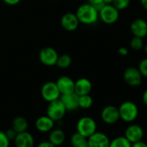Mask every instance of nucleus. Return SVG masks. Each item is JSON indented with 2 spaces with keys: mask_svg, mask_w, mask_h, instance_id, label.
<instances>
[{
  "mask_svg": "<svg viewBox=\"0 0 147 147\" xmlns=\"http://www.w3.org/2000/svg\"><path fill=\"white\" fill-rule=\"evenodd\" d=\"M97 131L96 121L89 117L84 116L78 119L76 123V131L85 138H88Z\"/></svg>",
  "mask_w": 147,
  "mask_h": 147,
  "instance_id": "7ed1b4c3",
  "label": "nucleus"
},
{
  "mask_svg": "<svg viewBox=\"0 0 147 147\" xmlns=\"http://www.w3.org/2000/svg\"><path fill=\"white\" fill-rule=\"evenodd\" d=\"M71 144L73 147H88V138L78 133L77 131L73 133L70 139Z\"/></svg>",
  "mask_w": 147,
  "mask_h": 147,
  "instance_id": "412c9836",
  "label": "nucleus"
},
{
  "mask_svg": "<svg viewBox=\"0 0 147 147\" xmlns=\"http://www.w3.org/2000/svg\"><path fill=\"white\" fill-rule=\"evenodd\" d=\"M92 82L88 78H80L75 82V93L77 95L89 94L92 91Z\"/></svg>",
  "mask_w": 147,
  "mask_h": 147,
  "instance_id": "a211bd4d",
  "label": "nucleus"
},
{
  "mask_svg": "<svg viewBox=\"0 0 147 147\" xmlns=\"http://www.w3.org/2000/svg\"><path fill=\"white\" fill-rule=\"evenodd\" d=\"M140 4H141L142 7L145 11H147V0H140Z\"/></svg>",
  "mask_w": 147,
  "mask_h": 147,
  "instance_id": "c9c22d12",
  "label": "nucleus"
},
{
  "mask_svg": "<svg viewBox=\"0 0 147 147\" xmlns=\"http://www.w3.org/2000/svg\"><path fill=\"white\" fill-rule=\"evenodd\" d=\"M103 2L105 5H112L113 2V0H103Z\"/></svg>",
  "mask_w": 147,
  "mask_h": 147,
  "instance_id": "e433bc0d",
  "label": "nucleus"
},
{
  "mask_svg": "<svg viewBox=\"0 0 147 147\" xmlns=\"http://www.w3.org/2000/svg\"><path fill=\"white\" fill-rule=\"evenodd\" d=\"M123 78L125 82L131 87H138L142 84L143 76L139 70L134 67H129L124 71Z\"/></svg>",
  "mask_w": 147,
  "mask_h": 147,
  "instance_id": "0eeeda50",
  "label": "nucleus"
},
{
  "mask_svg": "<svg viewBox=\"0 0 147 147\" xmlns=\"http://www.w3.org/2000/svg\"><path fill=\"white\" fill-rule=\"evenodd\" d=\"M130 47L132 50H135V51L141 50L144 47L143 38L138 37V36H133L130 42Z\"/></svg>",
  "mask_w": 147,
  "mask_h": 147,
  "instance_id": "393cba45",
  "label": "nucleus"
},
{
  "mask_svg": "<svg viewBox=\"0 0 147 147\" xmlns=\"http://www.w3.org/2000/svg\"><path fill=\"white\" fill-rule=\"evenodd\" d=\"M3 2L8 5H11V6H13V5H18L21 0H3Z\"/></svg>",
  "mask_w": 147,
  "mask_h": 147,
  "instance_id": "473e14b6",
  "label": "nucleus"
},
{
  "mask_svg": "<svg viewBox=\"0 0 147 147\" xmlns=\"http://www.w3.org/2000/svg\"><path fill=\"white\" fill-rule=\"evenodd\" d=\"M36 147H55L52 143H50L49 140H46V141H42V142H40L37 145H36Z\"/></svg>",
  "mask_w": 147,
  "mask_h": 147,
  "instance_id": "7c9ffc66",
  "label": "nucleus"
},
{
  "mask_svg": "<svg viewBox=\"0 0 147 147\" xmlns=\"http://www.w3.org/2000/svg\"><path fill=\"white\" fill-rule=\"evenodd\" d=\"M118 52H119V54L120 55H122V56H126V55L129 54V50H128V49L125 48V47H120V48L119 49Z\"/></svg>",
  "mask_w": 147,
  "mask_h": 147,
  "instance_id": "72a5a7b5",
  "label": "nucleus"
},
{
  "mask_svg": "<svg viewBox=\"0 0 147 147\" xmlns=\"http://www.w3.org/2000/svg\"><path fill=\"white\" fill-rule=\"evenodd\" d=\"M11 140L8 138L5 131H0V147H9Z\"/></svg>",
  "mask_w": 147,
  "mask_h": 147,
  "instance_id": "cd10ccee",
  "label": "nucleus"
},
{
  "mask_svg": "<svg viewBox=\"0 0 147 147\" xmlns=\"http://www.w3.org/2000/svg\"><path fill=\"white\" fill-rule=\"evenodd\" d=\"M61 94L75 92V81L67 76H62L55 82Z\"/></svg>",
  "mask_w": 147,
  "mask_h": 147,
  "instance_id": "ddd939ff",
  "label": "nucleus"
},
{
  "mask_svg": "<svg viewBox=\"0 0 147 147\" xmlns=\"http://www.w3.org/2000/svg\"><path fill=\"white\" fill-rule=\"evenodd\" d=\"M94 104V100L92 96L89 94H84V95H80L79 100H78V105L80 108L82 109H88L90 108Z\"/></svg>",
  "mask_w": 147,
  "mask_h": 147,
  "instance_id": "5701e85b",
  "label": "nucleus"
},
{
  "mask_svg": "<svg viewBox=\"0 0 147 147\" xmlns=\"http://www.w3.org/2000/svg\"><path fill=\"white\" fill-rule=\"evenodd\" d=\"M66 139V134L61 128H53L49 132V141L55 147L61 145Z\"/></svg>",
  "mask_w": 147,
  "mask_h": 147,
  "instance_id": "6ab92c4d",
  "label": "nucleus"
},
{
  "mask_svg": "<svg viewBox=\"0 0 147 147\" xmlns=\"http://www.w3.org/2000/svg\"><path fill=\"white\" fill-rule=\"evenodd\" d=\"M41 95L44 100L50 102L58 100L61 96V93L55 82H47L42 86Z\"/></svg>",
  "mask_w": 147,
  "mask_h": 147,
  "instance_id": "423d86ee",
  "label": "nucleus"
},
{
  "mask_svg": "<svg viewBox=\"0 0 147 147\" xmlns=\"http://www.w3.org/2000/svg\"><path fill=\"white\" fill-rule=\"evenodd\" d=\"M66 113H67V110L65 107L63 106L62 102L60 100V98L58 100L49 102V105L47 107L46 115H48L55 122L61 121L64 118Z\"/></svg>",
  "mask_w": 147,
  "mask_h": 147,
  "instance_id": "20e7f679",
  "label": "nucleus"
},
{
  "mask_svg": "<svg viewBox=\"0 0 147 147\" xmlns=\"http://www.w3.org/2000/svg\"><path fill=\"white\" fill-rule=\"evenodd\" d=\"M119 18V11L113 5H104L99 11V18L106 24H115Z\"/></svg>",
  "mask_w": 147,
  "mask_h": 147,
  "instance_id": "39448f33",
  "label": "nucleus"
},
{
  "mask_svg": "<svg viewBox=\"0 0 147 147\" xmlns=\"http://www.w3.org/2000/svg\"><path fill=\"white\" fill-rule=\"evenodd\" d=\"M131 3V0H113V5L119 11L125 10Z\"/></svg>",
  "mask_w": 147,
  "mask_h": 147,
  "instance_id": "a878e982",
  "label": "nucleus"
},
{
  "mask_svg": "<svg viewBox=\"0 0 147 147\" xmlns=\"http://www.w3.org/2000/svg\"><path fill=\"white\" fill-rule=\"evenodd\" d=\"M145 37H146V39H147V34H146V36H145Z\"/></svg>",
  "mask_w": 147,
  "mask_h": 147,
  "instance_id": "58836bf2",
  "label": "nucleus"
},
{
  "mask_svg": "<svg viewBox=\"0 0 147 147\" xmlns=\"http://www.w3.org/2000/svg\"><path fill=\"white\" fill-rule=\"evenodd\" d=\"M55 121L51 119L48 115H42L37 118L35 125L38 131L40 132H49L55 127Z\"/></svg>",
  "mask_w": 147,
  "mask_h": 147,
  "instance_id": "f3484780",
  "label": "nucleus"
},
{
  "mask_svg": "<svg viewBox=\"0 0 147 147\" xmlns=\"http://www.w3.org/2000/svg\"><path fill=\"white\" fill-rule=\"evenodd\" d=\"M76 15L80 22V24L86 25L94 24L99 19V11L98 10L92 5L86 3L81 5L76 11Z\"/></svg>",
  "mask_w": 147,
  "mask_h": 147,
  "instance_id": "f257e3e1",
  "label": "nucleus"
},
{
  "mask_svg": "<svg viewBox=\"0 0 147 147\" xmlns=\"http://www.w3.org/2000/svg\"><path fill=\"white\" fill-rule=\"evenodd\" d=\"M29 127L28 120L23 116H18L12 120L11 128H13L18 133L26 131Z\"/></svg>",
  "mask_w": 147,
  "mask_h": 147,
  "instance_id": "aec40b11",
  "label": "nucleus"
},
{
  "mask_svg": "<svg viewBox=\"0 0 147 147\" xmlns=\"http://www.w3.org/2000/svg\"><path fill=\"white\" fill-rule=\"evenodd\" d=\"M79 95H77L75 92L61 94L60 100L62 102L67 111H75L79 108L78 105Z\"/></svg>",
  "mask_w": 147,
  "mask_h": 147,
  "instance_id": "4468645a",
  "label": "nucleus"
},
{
  "mask_svg": "<svg viewBox=\"0 0 147 147\" xmlns=\"http://www.w3.org/2000/svg\"><path fill=\"white\" fill-rule=\"evenodd\" d=\"M110 144L109 137L101 131H95L88 138V147H108Z\"/></svg>",
  "mask_w": 147,
  "mask_h": 147,
  "instance_id": "9b49d317",
  "label": "nucleus"
},
{
  "mask_svg": "<svg viewBox=\"0 0 147 147\" xmlns=\"http://www.w3.org/2000/svg\"><path fill=\"white\" fill-rule=\"evenodd\" d=\"M87 1H88V4L94 5V6L98 10V11H99L100 10V8L105 5L104 2H103V0H87Z\"/></svg>",
  "mask_w": 147,
  "mask_h": 147,
  "instance_id": "c85d7f7f",
  "label": "nucleus"
},
{
  "mask_svg": "<svg viewBox=\"0 0 147 147\" xmlns=\"http://www.w3.org/2000/svg\"><path fill=\"white\" fill-rule=\"evenodd\" d=\"M142 100H143V103L147 107V89H145L142 94Z\"/></svg>",
  "mask_w": 147,
  "mask_h": 147,
  "instance_id": "f704fd0d",
  "label": "nucleus"
},
{
  "mask_svg": "<svg viewBox=\"0 0 147 147\" xmlns=\"http://www.w3.org/2000/svg\"><path fill=\"white\" fill-rule=\"evenodd\" d=\"M138 69L139 70L141 76L144 78H147V58H144L141 60V61L138 64Z\"/></svg>",
  "mask_w": 147,
  "mask_h": 147,
  "instance_id": "bb28decb",
  "label": "nucleus"
},
{
  "mask_svg": "<svg viewBox=\"0 0 147 147\" xmlns=\"http://www.w3.org/2000/svg\"><path fill=\"white\" fill-rule=\"evenodd\" d=\"M16 147H34L35 138L29 131L18 132L13 140Z\"/></svg>",
  "mask_w": 147,
  "mask_h": 147,
  "instance_id": "dca6fc26",
  "label": "nucleus"
},
{
  "mask_svg": "<svg viewBox=\"0 0 147 147\" xmlns=\"http://www.w3.org/2000/svg\"><path fill=\"white\" fill-rule=\"evenodd\" d=\"M144 50L145 54H147V43L145 45H144Z\"/></svg>",
  "mask_w": 147,
  "mask_h": 147,
  "instance_id": "4c0bfd02",
  "label": "nucleus"
},
{
  "mask_svg": "<svg viewBox=\"0 0 147 147\" xmlns=\"http://www.w3.org/2000/svg\"><path fill=\"white\" fill-rule=\"evenodd\" d=\"M119 119L125 123H131L135 121L138 116V106L131 100L124 101L118 107Z\"/></svg>",
  "mask_w": 147,
  "mask_h": 147,
  "instance_id": "f03ea898",
  "label": "nucleus"
},
{
  "mask_svg": "<svg viewBox=\"0 0 147 147\" xmlns=\"http://www.w3.org/2000/svg\"><path fill=\"white\" fill-rule=\"evenodd\" d=\"M58 53L56 49L52 47H45L42 48L39 52V60L40 61L48 67H52L56 64V61L58 59Z\"/></svg>",
  "mask_w": 147,
  "mask_h": 147,
  "instance_id": "6e6552de",
  "label": "nucleus"
},
{
  "mask_svg": "<svg viewBox=\"0 0 147 147\" xmlns=\"http://www.w3.org/2000/svg\"><path fill=\"white\" fill-rule=\"evenodd\" d=\"M131 143L125 136H118L110 140L108 147H131Z\"/></svg>",
  "mask_w": 147,
  "mask_h": 147,
  "instance_id": "4be33fe9",
  "label": "nucleus"
},
{
  "mask_svg": "<svg viewBox=\"0 0 147 147\" xmlns=\"http://www.w3.org/2000/svg\"><path fill=\"white\" fill-rule=\"evenodd\" d=\"M72 64V57L68 54H62L58 56L56 66L60 68H67Z\"/></svg>",
  "mask_w": 147,
  "mask_h": 147,
  "instance_id": "b1692460",
  "label": "nucleus"
},
{
  "mask_svg": "<svg viewBox=\"0 0 147 147\" xmlns=\"http://www.w3.org/2000/svg\"><path fill=\"white\" fill-rule=\"evenodd\" d=\"M131 147H147V143H145L143 140H140V141L132 143Z\"/></svg>",
  "mask_w": 147,
  "mask_h": 147,
  "instance_id": "2f4dec72",
  "label": "nucleus"
},
{
  "mask_svg": "<svg viewBox=\"0 0 147 147\" xmlns=\"http://www.w3.org/2000/svg\"><path fill=\"white\" fill-rule=\"evenodd\" d=\"M130 30L133 36L144 38L147 34V22L142 18H136L131 22Z\"/></svg>",
  "mask_w": 147,
  "mask_h": 147,
  "instance_id": "2eb2a0df",
  "label": "nucleus"
},
{
  "mask_svg": "<svg viewBox=\"0 0 147 147\" xmlns=\"http://www.w3.org/2000/svg\"><path fill=\"white\" fill-rule=\"evenodd\" d=\"M60 23L61 27L67 31H75L80 24V22L76 13H72V12L65 13L61 18Z\"/></svg>",
  "mask_w": 147,
  "mask_h": 147,
  "instance_id": "f8f14e48",
  "label": "nucleus"
},
{
  "mask_svg": "<svg viewBox=\"0 0 147 147\" xmlns=\"http://www.w3.org/2000/svg\"><path fill=\"white\" fill-rule=\"evenodd\" d=\"M144 135V129L141 125H138V124H131L129 125L125 130V133L124 136L132 144L140 140H143Z\"/></svg>",
  "mask_w": 147,
  "mask_h": 147,
  "instance_id": "9d476101",
  "label": "nucleus"
},
{
  "mask_svg": "<svg viewBox=\"0 0 147 147\" xmlns=\"http://www.w3.org/2000/svg\"><path fill=\"white\" fill-rule=\"evenodd\" d=\"M100 118L102 121L107 125H113L116 124L119 119V109L115 106L108 105L103 107L100 113Z\"/></svg>",
  "mask_w": 147,
  "mask_h": 147,
  "instance_id": "1a4fd4ad",
  "label": "nucleus"
},
{
  "mask_svg": "<svg viewBox=\"0 0 147 147\" xmlns=\"http://www.w3.org/2000/svg\"><path fill=\"white\" fill-rule=\"evenodd\" d=\"M5 134H6V136L8 137V138L11 141V140H14L15 139V138H16V136H17V134H18V132L13 129V128H10V129H8L6 131H5Z\"/></svg>",
  "mask_w": 147,
  "mask_h": 147,
  "instance_id": "c756f323",
  "label": "nucleus"
}]
</instances>
